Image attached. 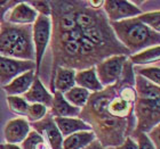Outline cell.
I'll return each mask as SVG.
<instances>
[{"instance_id":"30","label":"cell","mask_w":160,"mask_h":149,"mask_svg":"<svg viewBox=\"0 0 160 149\" xmlns=\"http://www.w3.org/2000/svg\"><path fill=\"white\" fill-rule=\"evenodd\" d=\"M20 1H14V0H6V1H0V24L5 22V16L13 7H15Z\"/></svg>"},{"instance_id":"5","label":"cell","mask_w":160,"mask_h":149,"mask_svg":"<svg viewBox=\"0 0 160 149\" xmlns=\"http://www.w3.org/2000/svg\"><path fill=\"white\" fill-rule=\"evenodd\" d=\"M134 116L136 121L137 131L148 133L154 126L159 125L160 99L136 98L134 104Z\"/></svg>"},{"instance_id":"4","label":"cell","mask_w":160,"mask_h":149,"mask_svg":"<svg viewBox=\"0 0 160 149\" xmlns=\"http://www.w3.org/2000/svg\"><path fill=\"white\" fill-rule=\"evenodd\" d=\"M110 26L117 40L129 51L130 55L151 47L159 46L160 34L140 22L137 16L112 22Z\"/></svg>"},{"instance_id":"33","label":"cell","mask_w":160,"mask_h":149,"mask_svg":"<svg viewBox=\"0 0 160 149\" xmlns=\"http://www.w3.org/2000/svg\"><path fill=\"white\" fill-rule=\"evenodd\" d=\"M83 149H105V148L101 145V142L98 141V140L95 139L94 141H92L89 145H87V146L85 147Z\"/></svg>"},{"instance_id":"26","label":"cell","mask_w":160,"mask_h":149,"mask_svg":"<svg viewBox=\"0 0 160 149\" xmlns=\"http://www.w3.org/2000/svg\"><path fill=\"white\" fill-rule=\"evenodd\" d=\"M7 104L9 109L20 116H27L29 104L21 96H7Z\"/></svg>"},{"instance_id":"23","label":"cell","mask_w":160,"mask_h":149,"mask_svg":"<svg viewBox=\"0 0 160 149\" xmlns=\"http://www.w3.org/2000/svg\"><path fill=\"white\" fill-rule=\"evenodd\" d=\"M133 72L135 75H140L148 80L149 82L153 83L159 86L160 84V70L159 64L152 66H135L133 67Z\"/></svg>"},{"instance_id":"24","label":"cell","mask_w":160,"mask_h":149,"mask_svg":"<svg viewBox=\"0 0 160 149\" xmlns=\"http://www.w3.org/2000/svg\"><path fill=\"white\" fill-rule=\"evenodd\" d=\"M21 149H50L46 140L34 130H31L28 137L21 143Z\"/></svg>"},{"instance_id":"3","label":"cell","mask_w":160,"mask_h":149,"mask_svg":"<svg viewBox=\"0 0 160 149\" xmlns=\"http://www.w3.org/2000/svg\"><path fill=\"white\" fill-rule=\"evenodd\" d=\"M0 56L18 60L34 62L32 25L0 24Z\"/></svg>"},{"instance_id":"6","label":"cell","mask_w":160,"mask_h":149,"mask_svg":"<svg viewBox=\"0 0 160 149\" xmlns=\"http://www.w3.org/2000/svg\"><path fill=\"white\" fill-rule=\"evenodd\" d=\"M50 17L38 15L37 20L32 24V42L34 47V63H36V75H39L40 67L42 64L43 56L50 40Z\"/></svg>"},{"instance_id":"7","label":"cell","mask_w":160,"mask_h":149,"mask_svg":"<svg viewBox=\"0 0 160 149\" xmlns=\"http://www.w3.org/2000/svg\"><path fill=\"white\" fill-rule=\"evenodd\" d=\"M128 59V56H111L107 59L102 60L95 67L97 79L100 83L104 86H112L120 79L122 74L123 65Z\"/></svg>"},{"instance_id":"20","label":"cell","mask_w":160,"mask_h":149,"mask_svg":"<svg viewBox=\"0 0 160 149\" xmlns=\"http://www.w3.org/2000/svg\"><path fill=\"white\" fill-rule=\"evenodd\" d=\"M95 139L96 137L93 131H80L65 137L62 143V149H83Z\"/></svg>"},{"instance_id":"25","label":"cell","mask_w":160,"mask_h":149,"mask_svg":"<svg viewBox=\"0 0 160 149\" xmlns=\"http://www.w3.org/2000/svg\"><path fill=\"white\" fill-rule=\"evenodd\" d=\"M138 21L142 22L144 25H147L149 29L153 30L154 32H160V12L158 10H151L145 12L137 16Z\"/></svg>"},{"instance_id":"12","label":"cell","mask_w":160,"mask_h":149,"mask_svg":"<svg viewBox=\"0 0 160 149\" xmlns=\"http://www.w3.org/2000/svg\"><path fill=\"white\" fill-rule=\"evenodd\" d=\"M31 131L30 123L25 119H14L5 125L3 136L7 143L10 145H18L22 143Z\"/></svg>"},{"instance_id":"27","label":"cell","mask_w":160,"mask_h":149,"mask_svg":"<svg viewBox=\"0 0 160 149\" xmlns=\"http://www.w3.org/2000/svg\"><path fill=\"white\" fill-rule=\"evenodd\" d=\"M47 110H48V108L46 106H43V105L29 104V108H28L27 112V121L31 123L38 122V121L42 119L47 115Z\"/></svg>"},{"instance_id":"8","label":"cell","mask_w":160,"mask_h":149,"mask_svg":"<svg viewBox=\"0 0 160 149\" xmlns=\"http://www.w3.org/2000/svg\"><path fill=\"white\" fill-rule=\"evenodd\" d=\"M32 70L36 72V63L32 60H18L0 56V86H7L16 76Z\"/></svg>"},{"instance_id":"1","label":"cell","mask_w":160,"mask_h":149,"mask_svg":"<svg viewBox=\"0 0 160 149\" xmlns=\"http://www.w3.org/2000/svg\"><path fill=\"white\" fill-rule=\"evenodd\" d=\"M50 44L54 71L65 67L77 71L96 66L111 56H130L117 40L103 9L88 1H49Z\"/></svg>"},{"instance_id":"34","label":"cell","mask_w":160,"mask_h":149,"mask_svg":"<svg viewBox=\"0 0 160 149\" xmlns=\"http://www.w3.org/2000/svg\"><path fill=\"white\" fill-rule=\"evenodd\" d=\"M103 2L104 1H102V0H89V1H88V5H89L92 8H94V9H101L102 6H103Z\"/></svg>"},{"instance_id":"10","label":"cell","mask_w":160,"mask_h":149,"mask_svg":"<svg viewBox=\"0 0 160 149\" xmlns=\"http://www.w3.org/2000/svg\"><path fill=\"white\" fill-rule=\"evenodd\" d=\"M32 124H33V130L46 140L50 149H62L64 138L54 122L53 116L46 115L42 119Z\"/></svg>"},{"instance_id":"29","label":"cell","mask_w":160,"mask_h":149,"mask_svg":"<svg viewBox=\"0 0 160 149\" xmlns=\"http://www.w3.org/2000/svg\"><path fill=\"white\" fill-rule=\"evenodd\" d=\"M32 8L38 13V15L50 17L52 8H50L49 1H27Z\"/></svg>"},{"instance_id":"2","label":"cell","mask_w":160,"mask_h":149,"mask_svg":"<svg viewBox=\"0 0 160 149\" xmlns=\"http://www.w3.org/2000/svg\"><path fill=\"white\" fill-rule=\"evenodd\" d=\"M134 77L133 65L127 59L117 82L100 92L90 93L83 109L80 110L79 119L92 128L104 148L119 146L133 132L136 123L134 104L137 98Z\"/></svg>"},{"instance_id":"22","label":"cell","mask_w":160,"mask_h":149,"mask_svg":"<svg viewBox=\"0 0 160 149\" xmlns=\"http://www.w3.org/2000/svg\"><path fill=\"white\" fill-rule=\"evenodd\" d=\"M89 91H87L82 88H79L77 86L63 93L64 99L67 100L68 103L72 106L77 107V108H80V109L87 104V101L89 99Z\"/></svg>"},{"instance_id":"31","label":"cell","mask_w":160,"mask_h":149,"mask_svg":"<svg viewBox=\"0 0 160 149\" xmlns=\"http://www.w3.org/2000/svg\"><path fill=\"white\" fill-rule=\"evenodd\" d=\"M160 129H159V125L154 126L153 129L151 130L150 132H148V137H149V139L151 140V142L153 143L154 149H160Z\"/></svg>"},{"instance_id":"14","label":"cell","mask_w":160,"mask_h":149,"mask_svg":"<svg viewBox=\"0 0 160 149\" xmlns=\"http://www.w3.org/2000/svg\"><path fill=\"white\" fill-rule=\"evenodd\" d=\"M74 75L76 71L65 67H56L54 71L53 82H52V92H61L63 95L64 92L69 91L76 86L74 82Z\"/></svg>"},{"instance_id":"18","label":"cell","mask_w":160,"mask_h":149,"mask_svg":"<svg viewBox=\"0 0 160 149\" xmlns=\"http://www.w3.org/2000/svg\"><path fill=\"white\" fill-rule=\"evenodd\" d=\"M53 119L63 138L80 131H92V128L79 117H53Z\"/></svg>"},{"instance_id":"32","label":"cell","mask_w":160,"mask_h":149,"mask_svg":"<svg viewBox=\"0 0 160 149\" xmlns=\"http://www.w3.org/2000/svg\"><path fill=\"white\" fill-rule=\"evenodd\" d=\"M114 149H137V145L132 137H127L126 139L123 140V142L117 146Z\"/></svg>"},{"instance_id":"21","label":"cell","mask_w":160,"mask_h":149,"mask_svg":"<svg viewBox=\"0 0 160 149\" xmlns=\"http://www.w3.org/2000/svg\"><path fill=\"white\" fill-rule=\"evenodd\" d=\"M160 58V47L154 46L148 49H144L142 51L134 55L128 56V60L132 65L135 66H147L149 64H159Z\"/></svg>"},{"instance_id":"11","label":"cell","mask_w":160,"mask_h":149,"mask_svg":"<svg viewBox=\"0 0 160 149\" xmlns=\"http://www.w3.org/2000/svg\"><path fill=\"white\" fill-rule=\"evenodd\" d=\"M38 17V13L28 2L20 1L7 13L5 22L15 25H32Z\"/></svg>"},{"instance_id":"13","label":"cell","mask_w":160,"mask_h":149,"mask_svg":"<svg viewBox=\"0 0 160 149\" xmlns=\"http://www.w3.org/2000/svg\"><path fill=\"white\" fill-rule=\"evenodd\" d=\"M22 98L28 104H40L46 106L47 108H50V105L53 101V95L47 90V88L43 86L38 76L34 79L30 89L24 95H22Z\"/></svg>"},{"instance_id":"15","label":"cell","mask_w":160,"mask_h":149,"mask_svg":"<svg viewBox=\"0 0 160 149\" xmlns=\"http://www.w3.org/2000/svg\"><path fill=\"white\" fill-rule=\"evenodd\" d=\"M36 77H37V75H36L34 70L28 71L25 73L16 76L12 82L8 83L7 86H2V89L7 93V96H21L30 89V86H32Z\"/></svg>"},{"instance_id":"35","label":"cell","mask_w":160,"mask_h":149,"mask_svg":"<svg viewBox=\"0 0 160 149\" xmlns=\"http://www.w3.org/2000/svg\"><path fill=\"white\" fill-rule=\"evenodd\" d=\"M0 149H21L18 145H10V143H5V145H0Z\"/></svg>"},{"instance_id":"19","label":"cell","mask_w":160,"mask_h":149,"mask_svg":"<svg viewBox=\"0 0 160 149\" xmlns=\"http://www.w3.org/2000/svg\"><path fill=\"white\" fill-rule=\"evenodd\" d=\"M134 88L137 98L143 99H160V88L140 75L134 77Z\"/></svg>"},{"instance_id":"28","label":"cell","mask_w":160,"mask_h":149,"mask_svg":"<svg viewBox=\"0 0 160 149\" xmlns=\"http://www.w3.org/2000/svg\"><path fill=\"white\" fill-rule=\"evenodd\" d=\"M132 138H134V141L136 142L137 149H154L153 143L151 142V140L149 139L147 133L137 131V130H133L132 132Z\"/></svg>"},{"instance_id":"9","label":"cell","mask_w":160,"mask_h":149,"mask_svg":"<svg viewBox=\"0 0 160 149\" xmlns=\"http://www.w3.org/2000/svg\"><path fill=\"white\" fill-rule=\"evenodd\" d=\"M102 9H103L104 14H105V16L110 23L136 17L143 13L132 1H120V0L104 1Z\"/></svg>"},{"instance_id":"17","label":"cell","mask_w":160,"mask_h":149,"mask_svg":"<svg viewBox=\"0 0 160 149\" xmlns=\"http://www.w3.org/2000/svg\"><path fill=\"white\" fill-rule=\"evenodd\" d=\"M80 110V108L68 103L61 92H54L53 101L50 105V113L53 117H79Z\"/></svg>"},{"instance_id":"16","label":"cell","mask_w":160,"mask_h":149,"mask_svg":"<svg viewBox=\"0 0 160 149\" xmlns=\"http://www.w3.org/2000/svg\"><path fill=\"white\" fill-rule=\"evenodd\" d=\"M74 82H76L77 86L82 88V89L93 93L100 92L104 89L103 86L101 84L98 79H97L95 67L77 71L76 75H74Z\"/></svg>"}]
</instances>
